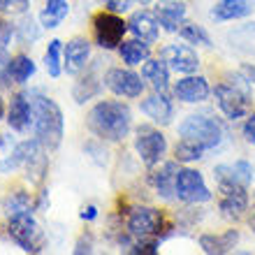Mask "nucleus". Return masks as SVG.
<instances>
[{"label": "nucleus", "mask_w": 255, "mask_h": 255, "mask_svg": "<svg viewBox=\"0 0 255 255\" xmlns=\"http://www.w3.org/2000/svg\"><path fill=\"white\" fill-rule=\"evenodd\" d=\"M88 130L105 141H121L132 128V112L121 100H100L86 116Z\"/></svg>", "instance_id": "f257e3e1"}, {"label": "nucleus", "mask_w": 255, "mask_h": 255, "mask_svg": "<svg viewBox=\"0 0 255 255\" xmlns=\"http://www.w3.org/2000/svg\"><path fill=\"white\" fill-rule=\"evenodd\" d=\"M33 134L47 151H56L63 141L65 132V121H63V112L56 105V100L47 98L42 93H33Z\"/></svg>", "instance_id": "f03ea898"}, {"label": "nucleus", "mask_w": 255, "mask_h": 255, "mask_svg": "<svg viewBox=\"0 0 255 255\" xmlns=\"http://www.w3.org/2000/svg\"><path fill=\"white\" fill-rule=\"evenodd\" d=\"M251 84L246 74H235L232 81H221L216 84L214 88V98L216 105L221 109L225 119L230 121H239L244 116L251 114V107H253V91H251Z\"/></svg>", "instance_id": "7ed1b4c3"}, {"label": "nucleus", "mask_w": 255, "mask_h": 255, "mask_svg": "<svg viewBox=\"0 0 255 255\" xmlns=\"http://www.w3.org/2000/svg\"><path fill=\"white\" fill-rule=\"evenodd\" d=\"M179 134L202 144L207 151H214L221 146L225 130H223L221 121L211 119L209 114H188L179 123Z\"/></svg>", "instance_id": "20e7f679"}, {"label": "nucleus", "mask_w": 255, "mask_h": 255, "mask_svg": "<svg viewBox=\"0 0 255 255\" xmlns=\"http://www.w3.org/2000/svg\"><path fill=\"white\" fill-rule=\"evenodd\" d=\"M126 230L132 239H165L162 230H169L165 225V216L162 211L153 207H132L128 211V221H126Z\"/></svg>", "instance_id": "39448f33"}, {"label": "nucleus", "mask_w": 255, "mask_h": 255, "mask_svg": "<svg viewBox=\"0 0 255 255\" xmlns=\"http://www.w3.org/2000/svg\"><path fill=\"white\" fill-rule=\"evenodd\" d=\"M134 151L144 167L153 169L167 153V137L153 126H139L134 130Z\"/></svg>", "instance_id": "423d86ee"}, {"label": "nucleus", "mask_w": 255, "mask_h": 255, "mask_svg": "<svg viewBox=\"0 0 255 255\" xmlns=\"http://www.w3.org/2000/svg\"><path fill=\"white\" fill-rule=\"evenodd\" d=\"M128 33V21H123L116 12H98L93 16V35L98 47L105 51H114L121 47Z\"/></svg>", "instance_id": "0eeeda50"}, {"label": "nucleus", "mask_w": 255, "mask_h": 255, "mask_svg": "<svg viewBox=\"0 0 255 255\" xmlns=\"http://www.w3.org/2000/svg\"><path fill=\"white\" fill-rule=\"evenodd\" d=\"M7 232L23 253H40L42 251V230L33 214H21L7 218Z\"/></svg>", "instance_id": "6e6552de"}, {"label": "nucleus", "mask_w": 255, "mask_h": 255, "mask_svg": "<svg viewBox=\"0 0 255 255\" xmlns=\"http://www.w3.org/2000/svg\"><path fill=\"white\" fill-rule=\"evenodd\" d=\"M102 81L114 95L130 98V100L141 98L144 88H146V79L141 74H137L134 70H130V67H112V70H107Z\"/></svg>", "instance_id": "1a4fd4ad"}, {"label": "nucleus", "mask_w": 255, "mask_h": 255, "mask_svg": "<svg viewBox=\"0 0 255 255\" xmlns=\"http://www.w3.org/2000/svg\"><path fill=\"white\" fill-rule=\"evenodd\" d=\"M214 197L209 190L207 181L202 172L190 167H181L176 174V200L186 202V204H204Z\"/></svg>", "instance_id": "9d476101"}, {"label": "nucleus", "mask_w": 255, "mask_h": 255, "mask_svg": "<svg viewBox=\"0 0 255 255\" xmlns=\"http://www.w3.org/2000/svg\"><path fill=\"white\" fill-rule=\"evenodd\" d=\"M218 186V209L230 221L242 218L249 209V188L242 183H216Z\"/></svg>", "instance_id": "9b49d317"}, {"label": "nucleus", "mask_w": 255, "mask_h": 255, "mask_svg": "<svg viewBox=\"0 0 255 255\" xmlns=\"http://www.w3.org/2000/svg\"><path fill=\"white\" fill-rule=\"evenodd\" d=\"M160 58L172 72L179 74H195L200 67V56L188 44H167L160 49Z\"/></svg>", "instance_id": "f8f14e48"}, {"label": "nucleus", "mask_w": 255, "mask_h": 255, "mask_svg": "<svg viewBox=\"0 0 255 255\" xmlns=\"http://www.w3.org/2000/svg\"><path fill=\"white\" fill-rule=\"evenodd\" d=\"M141 114H146L155 126H169L174 119V102L167 95V91H153L139 102Z\"/></svg>", "instance_id": "ddd939ff"}, {"label": "nucleus", "mask_w": 255, "mask_h": 255, "mask_svg": "<svg viewBox=\"0 0 255 255\" xmlns=\"http://www.w3.org/2000/svg\"><path fill=\"white\" fill-rule=\"evenodd\" d=\"M7 126L14 132H28L33 128V100L26 91L12 95L9 107H7Z\"/></svg>", "instance_id": "4468645a"}, {"label": "nucleus", "mask_w": 255, "mask_h": 255, "mask_svg": "<svg viewBox=\"0 0 255 255\" xmlns=\"http://www.w3.org/2000/svg\"><path fill=\"white\" fill-rule=\"evenodd\" d=\"M211 86H209L207 77L202 74H183V79L174 84V98L186 105H197V102L209 100Z\"/></svg>", "instance_id": "2eb2a0df"}, {"label": "nucleus", "mask_w": 255, "mask_h": 255, "mask_svg": "<svg viewBox=\"0 0 255 255\" xmlns=\"http://www.w3.org/2000/svg\"><path fill=\"white\" fill-rule=\"evenodd\" d=\"M153 14L162 26V30L179 33V28L186 23L188 9H186V2H181V0H158L153 7Z\"/></svg>", "instance_id": "dca6fc26"}, {"label": "nucleus", "mask_w": 255, "mask_h": 255, "mask_svg": "<svg viewBox=\"0 0 255 255\" xmlns=\"http://www.w3.org/2000/svg\"><path fill=\"white\" fill-rule=\"evenodd\" d=\"M128 33L146 44H155L160 35V23L151 9H139V12H132V16L128 19Z\"/></svg>", "instance_id": "f3484780"}, {"label": "nucleus", "mask_w": 255, "mask_h": 255, "mask_svg": "<svg viewBox=\"0 0 255 255\" xmlns=\"http://www.w3.org/2000/svg\"><path fill=\"white\" fill-rule=\"evenodd\" d=\"M91 58V42L86 37H72L63 49V70L67 74H79L86 70Z\"/></svg>", "instance_id": "a211bd4d"}, {"label": "nucleus", "mask_w": 255, "mask_h": 255, "mask_svg": "<svg viewBox=\"0 0 255 255\" xmlns=\"http://www.w3.org/2000/svg\"><path fill=\"white\" fill-rule=\"evenodd\" d=\"M179 165H181L179 160H167L160 165V169H155L153 174H151V183H153L158 197H162V200H167V202L176 197V174L181 169Z\"/></svg>", "instance_id": "6ab92c4d"}, {"label": "nucleus", "mask_w": 255, "mask_h": 255, "mask_svg": "<svg viewBox=\"0 0 255 255\" xmlns=\"http://www.w3.org/2000/svg\"><path fill=\"white\" fill-rule=\"evenodd\" d=\"M253 12H255V0H221L218 5H214L209 16L218 21V23H225V21L246 19Z\"/></svg>", "instance_id": "aec40b11"}, {"label": "nucleus", "mask_w": 255, "mask_h": 255, "mask_svg": "<svg viewBox=\"0 0 255 255\" xmlns=\"http://www.w3.org/2000/svg\"><path fill=\"white\" fill-rule=\"evenodd\" d=\"M239 244V232L228 230L225 235H202L200 237V249L207 255H225Z\"/></svg>", "instance_id": "412c9836"}, {"label": "nucleus", "mask_w": 255, "mask_h": 255, "mask_svg": "<svg viewBox=\"0 0 255 255\" xmlns=\"http://www.w3.org/2000/svg\"><path fill=\"white\" fill-rule=\"evenodd\" d=\"M116 51H119L121 61L126 63L128 67L144 65V63L151 58V44H146V42L137 40V37H132V40H123L121 47L116 49Z\"/></svg>", "instance_id": "4be33fe9"}, {"label": "nucleus", "mask_w": 255, "mask_h": 255, "mask_svg": "<svg viewBox=\"0 0 255 255\" xmlns=\"http://www.w3.org/2000/svg\"><path fill=\"white\" fill-rule=\"evenodd\" d=\"M37 146H42V144L35 139V137L33 139H26V141H19V144L9 151V155H7L5 160H0V172H2V174H9L14 169H19L21 165H26V160L33 155V151Z\"/></svg>", "instance_id": "5701e85b"}, {"label": "nucleus", "mask_w": 255, "mask_h": 255, "mask_svg": "<svg viewBox=\"0 0 255 255\" xmlns=\"http://www.w3.org/2000/svg\"><path fill=\"white\" fill-rule=\"evenodd\" d=\"M169 70L167 63L162 58H148L144 65H141V77L153 86V91H167L169 88Z\"/></svg>", "instance_id": "b1692460"}, {"label": "nucleus", "mask_w": 255, "mask_h": 255, "mask_svg": "<svg viewBox=\"0 0 255 255\" xmlns=\"http://www.w3.org/2000/svg\"><path fill=\"white\" fill-rule=\"evenodd\" d=\"M35 74V63L30 56L26 54H16L9 58V63H7V79L12 81V84H19V86H23L30 77Z\"/></svg>", "instance_id": "393cba45"}, {"label": "nucleus", "mask_w": 255, "mask_h": 255, "mask_svg": "<svg viewBox=\"0 0 255 255\" xmlns=\"http://www.w3.org/2000/svg\"><path fill=\"white\" fill-rule=\"evenodd\" d=\"M72 95L77 105H84V102L93 100L95 95H100V77L95 74V67L86 70V74H81L79 81L72 88Z\"/></svg>", "instance_id": "a878e982"}, {"label": "nucleus", "mask_w": 255, "mask_h": 255, "mask_svg": "<svg viewBox=\"0 0 255 255\" xmlns=\"http://www.w3.org/2000/svg\"><path fill=\"white\" fill-rule=\"evenodd\" d=\"M33 209H35L33 197L26 190H14L2 202V211H5L7 218H14V216H21V214H33Z\"/></svg>", "instance_id": "bb28decb"}, {"label": "nucleus", "mask_w": 255, "mask_h": 255, "mask_svg": "<svg viewBox=\"0 0 255 255\" xmlns=\"http://www.w3.org/2000/svg\"><path fill=\"white\" fill-rule=\"evenodd\" d=\"M67 14H70V2L67 0H47L44 9L40 14V21L44 28H58Z\"/></svg>", "instance_id": "cd10ccee"}, {"label": "nucleus", "mask_w": 255, "mask_h": 255, "mask_svg": "<svg viewBox=\"0 0 255 255\" xmlns=\"http://www.w3.org/2000/svg\"><path fill=\"white\" fill-rule=\"evenodd\" d=\"M228 40L232 42V49L242 51V54H253L255 56V23H246V26L230 30Z\"/></svg>", "instance_id": "c85d7f7f"}, {"label": "nucleus", "mask_w": 255, "mask_h": 255, "mask_svg": "<svg viewBox=\"0 0 255 255\" xmlns=\"http://www.w3.org/2000/svg\"><path fill=\"white\" fill-rule=\"evenodd\" d=\"M204 153H207V148L202 144H197L193 139H186V137H181L174 146V160H179L181 165H190V162L202 160Z\"/></svg>", "instance_id": "c756f323"}, {"label": "nucleus", "mask_w": 255, "mask_h": 255, "mask_svg": "<svg viewBox=\"0 0 255 255\" xmlns=\"http://www.w3.org/2000/svg\"><path fill=\"white\" fill-rule=\"evenodd\" d=\"M63 42L61 40H51L49 42L47 51H44V67H47L49 77H61L63 72Z\"/></svg>", "instance_id": "7c9ffc66"}, {"label": "nucleus", "mask_w": 255, "mask_h": 255, "mask_svg": "<svg viewBox=\"0 0 255 255\" xmlns=\"http://www.w3.org/2000/svg\"><path fill=\"white\" fill-rule=\"evenodd\" d=\"M179 37L186 40L188 44H197V47H207V49L214 47L209 33L204 30V26H200V23H183V26L179 28Z\"/></svg>", "instance_id": "2f4dec72"}, {"label": "nucleus", "mask_w": 255, "mask_h": 255, "mask_svg": "<svg viewBox=\"0 0 255 255\" xmlns=\"http://www.w3.org/2000/svg\"><path fill=\"white\" fill-rule=\"evenodd\" d=\"M14 35L19 37L23 44H33L37 37H40V28H37V23H35L33 16H28V14H23V19H21V23L16 28H14Z\"/></svg>", "instance_id": "473e14b6"}, {"label": "nucleus", "mask_w": 255, "mask_h": 255, "mask_svg": "<svg viewBox=\"0 0 255 255\" xmlns=\"http://www.w3.org/2000/svg\"><path fill=\"white\" fill-rule=\"evenodd\" d=\"M230 167H232V181L251 188V183H253V179H255L253 165H251L249 160H237L235 165H230Z\"/></svg>", "instance_id": "72a5a7b5"}, {"label": "nucleus", "mask_w": 255, "mask_h": 255, "mask_svg": "<svg viewBox=\"0 0 255 255\" xmlns=\"http://www.w3.org/2000/svg\"><path fill=\"white\" fill-rule=\"evenodd\" d=\"M30 9V0H0V14L23 16Z\"/></svg>", "instance_id": "f704fd0d"}, {"label": "nucleus", "mask_w": 255, "mask_h": 255, "mask_svg": "<svg viewBox=\"0 0 255 255\" xmlns=\"http://www.w3.org/2000/svg\"><path fill=\"white\" fill-rule=\"evenodd\" d=\"M14 37V26L7 23L5 19H0V49H7V44L12 42Z\"/></svg>", "instance_id": "c9c22d12"}, {"label": "nucleus", "mask_w": 255, "mask_h": 255, "mask_svg": "<svg viewBox=\"0 0 255 255\" xmlns=\"http://www.w3.org/2000/svg\"><path fill=\"white\" fill-rule=\"evenodd\" d=\"M242 132H244V139L249 141V144H255V112H251L246 116V123H244Z\"/></svg>", "instance_id": "e433bc0d"}, {"label": "nucleus", "mask_w": 255, "mask_h": 255, "mask_svg": "<svg viewBox=\"0 0 255 255\" xmlns=\"http://www.w3.org/2000/svg\"><path fill=\"white\" fill-rule=\"evenodd\" d=\"M102 2H105V7H107L109 12L121 14V12H128V9L132 7L134 0H102Z\"/></svg>", "instance_id": "4c0bfd02"}, {"label": "nucleus", "mask_w": 255, "mask_h": 255, "mask_svg": "<svg viewBox=\"0 0 255 255\" xmlns=\"http://www.w3.org/2000/svg\"><path fill=\"white\" fill-rule=\"evenodd\" d=\"M81 218H84V221H95V218H98V207H95V204L84 207L81 209Z\"/></svg>", "instance_id": "58836bf2"}, {"label": "nucleus", "mask_w": 255, "mask_h": 255, "mask_svg": "<svg viewBox=\"0 0 255 255\" xmlns=\"http://www.w3.org/2000/svg\"><path fill=\"white\" fill-rule=\"evenodd\" d=\"M93 251V242H91V237L88 239H81L79 244H77V249H74V253L81 255V253H91Z\"/></svg>", "instance_id": "ea45409f"}, {"label": "nucleus", "mask_w": 255, "mask_h": 255, "mask_svg": "<svg viewBox=\"0 0 255 255\" xmlns=\"http://www.w3.org/2000/svg\"><path fill=\"white\" fill-rule=\"evenodd\" d=\"M242 72L249 77V81L255 86V65H251V63H246V65H242Z\"/></svg>", "instance_id": "a19ab883"}, {"label": "nucleus", "mask_w": 255, "mask_h": 255, "mask_svg": "<svg viewBox=\"0 0 255 255\" xmlns=\"http://www.w3.org/2000/svg\"><path fill=\"white\" fill-rule=\"evenodd\" d=\"M5 119V102H2V98H0V121Z\"/></svg>", "instance_id": "79ce46f5"}, {"label": "nucleus", "mask_w": 255, "mask_h": 255, "mask_svg": "<svg viewBox=\"0 0 255 255\" xmlns=\"http://www.w3.org/2000/svg\"><path fill=\"white\" fill-rule=\"evenodd\" d=\"M249 225H251V230H253V232H255V211H253V216H251V218H249Z\"/></svg>", "instance_id": "37998d69"}, {"label": "nucleus", "mask_w": 255, "mask_h": 255, "mask_svg": "<svg viewBox=\"0 0 255 255\" xmlns=\"http://www.w3.org/2000/svg\"><path fill=\"white\" fill-rule=\"evenodd\" d=\"M139 2H141L144 7H146V5H151V2H155V0H139Z\"/></svg>", "instance_id": "c03bdc74"}]
</instances>
